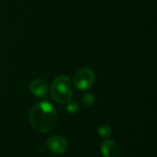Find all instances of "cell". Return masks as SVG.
I'll return each instance as SVG.
<instances>
[{"label": "cell", "mask_w": 157, "mask_h": 157, "mask_svg": "<svg viewBox=\"0 0 157 157\" xmlns=\"http://www.w3.org/2000/svg\"><path fill=\"white\" fill-rule=\"evenodd\" d=\"M31 127L40 133H46L54 129L58 121L55 108L49 102L37 103L29 114Z\"/></svg>", "instance_id": "obj_1"}, {"label": "cell", "mask_w": 157, "mask_h": 157, "mask_svg": "<svg viewBox=\"0 0 157 157\" xmlns=\"http://www.w3.org/2000/svg\"><path fill=\"white\" fill-rule=\"evenodd\" d=\"M52 98L58 104L66 105L73 97V84L66 76L57 77L51 88Z\"/></svg>", "instance_id": "obj_2"}, {"label": "cell", "mask_w": 157, "mask_h": 157, "mask_svg": "<svg viewBox=\"0 0 157 157\" xmlns=\"http://www.w3.org/2000/svg\"><path fill=\"white\" fill-rule=\"evenodd\" d=\"M94 82L95 74L93 70L88 68H83L79 69L74 77L75 86L80 91H87L91 89Z\"/></svg>", "instance_id": "obj_3"}, {"label": "cell", "mask_w": 157, "mask_h": 157, "mask_svg": "<svg viewBox=\"0 0 157 157\" xmlns=\"http://www.w3.org/2000/svg\"><path fill=\"white\" fill-rule=\"evenodd\" d=\"M47 147L54 154H64L68 149V142L62 136H52L46 142Z\"/></svg>", "instance_id": "obj_4"}, {"label": "cell", "mask_w": 157, "mask_h": 157, "mask_svg": "<svg viewBox=\"0 0 157 157\" xmlns=\"http://www.w3.org/2000/svg\"><path fill=\"white\" fill-rule=\"evenodd\" d=\"M101 153L104 157H120L121 156V149L119 145L111 140L106 139L101 143Z\"/></svg>", "instance_id": "obj_5"}, {"label": "cell", "mask_w": 157, "mask_h": 157, "mask_svg": "<svg viewBox=\"0 0 157 157\" xmlns=\"http://www.w3.org/2000/svg\"><path fill=\"white\" fill-rule=\"evenodd\" d=\"M29 90L34 96L38 98H43L47 95L48 85L42 79H35L30 82Z\"/></svg>", "instance_id": "obj_6"}, {"label": "cell", "mask_w": 157, "mask_h": 157, "mask_svg": "<svg viewBox=\"0 0 157 157\" xmlns=\"http://www.w3.org/2000/svg\"><path fill=\"white\" fill-rule=\"evenodd\" d=\"M98 134H99V136L101 137V138H103V139H109L110 136H111V134H112V130H111V128H110V126L109 125H108V124H103L102 126H100L99 127V129H98Z\"/></svg>", "instance_id": "obj_7"}, {"label": "cell", "mask_w": 157, "mask_h": 157, "mask_svg": "<svg viewBox=\"0 0 157 157\" xmlns=\"http://www.w3.org/2000/svg\"><path fill=\"white\" fill-rule=\"evenodd\" d=\"M82 103L85 106L91 107L95 104V96L90 93H86L82 96Z\"/></svg>", "instance_id": "obj_8"}, {"label": "cell", "mask_w": 157, "mask_h": 157, "mask_svg": "<svg viewBox=\"0 0 157 157\" xmlns=\"http://www.w3.org/2000/svg\"><path fill=\"white\" fill-rule=\"evenodd\" d=\"M66 105H66V110H67L68 113H70V114H76L79 111V105H78L77 103L70 101Z\"/></svg>", "instance_id": "obj_9"}]
</instances>
